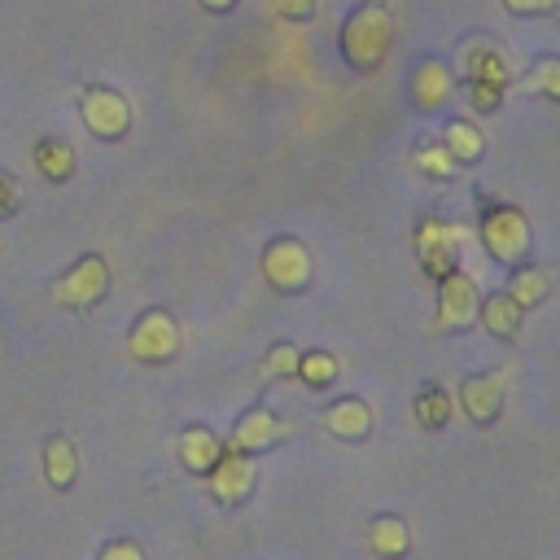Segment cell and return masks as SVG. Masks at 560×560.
<instances>
[{"label":"cell","mask_w":560,"mask_h":560,"mask_svg":"<svg viewBox=\"0 0 560 560\" xmlns=\"http://www.w3.org/2000/svg\"><path fill=\"white\" fill-rule=\"evenodd\" d=\"M368 547L376 560H402L411 551V525L394 512H376L368 521Z\"/></svg>","instance_id":"obj_16"},{"label":"cell","mask_w":560,"mask_h":560,"mask_svg":"<svg viewBox=\"0 0 560 560\" xmlns=\"http://www.w3.org/2000/svg\"><path fill=\"white\" fill-rule=\"evenodd\" d=\"M455 92V70L442 61V57H420L411 66V79H407V96L420 114H438Z\"/></svg>","instance_id":"obj_13"},{"label":"cell","mask_w":560,"mask_h":560,"mask_svg":"<svg viewBox=\"0 0 560 560\" xmlns=\"http://www.w3.org/2000/svg\"><path fill=\"white\" fill-rule=\"evenodd\" d=\"M18 210V184H13V175L0 166V219H9Z\"/></svg>","instance_id":"obj_31"},{"label":"cell","mask_w":560,"mask_h":560,"mask_svg":"<svg viewBox=\"0 0 560 560\" xmlns=\"http://www.w3.org/2000/svg\"><path fill=\"white\" fill-rule=\"evenodd\" d=\"M79 477V451H74V438L70 433H52L44 442V481L52 490H70Z\"/></svg>","instance_id":"obj_18"},{"label":"cell","mask_w":560,"mask_h":560,"mask_svg":"<svg viewBox=\"0 0 560 560\" xmlns=\"http://www.w3.org/2000/svg\"><path fill=\"white\" fill-rule=\"evenodd\" d=\"M280 438H284V420L271 407L254 402V407H245L236 416V424H232V433H228L223 446L228 451H241V455H258V451H271Z\"/></svg>","instance_id":"obj_12"},{"label":"cell","mask_w":560,"mask_h":560,"mask_svg":"<svg viewBox=\"0 0 560 560\" xmlns=\"http://www.w3.org/2000/svg\"><path fill=\"white\" fill-rule=\"evenodd\" d=\"M206 486H210V499L219 508H241L254 486H258V459L254 455H241V451H228L214 459V468L206 472Z\"/></svg>","instance_id":"obj_7"},{"label":"cell","mask_w":560,"mask_h":560,"mask_svg":"<svg viewBox=\"0 0 560 560\" xmlns=\"http://www.w3.org/2000/svg\"><path fill=\"white\" fill-rule=\"evenodd\" d=\"M503 92L508 88H499V83H464V96H468V105L477 114H494L503 105Z\"/></svg>","instance_id":"obj_27"},{"label":"cell","mask_w":560,"mask_h":560,"mask_svg":"<svg viewBox=\"0 0 560 560\" xmlns=\"http://www.w3.org/2000/svg\"><path fill=\"white\" fill-rule=\"evenodd\" d=\"M337 48L346 57L350 70L359 74H376L389 52H394V13L385 0H363L346 13L341 31H337Z\"/></svg>","instance_id":"obj_1"},{"label":"cell","mask_w":560,"mask_h":560,"mask_svg":"<svg viewBox=\"0 0 560 560\" xmlns=\"http://www.w3.org/2000/svg\"><path fill=\"white\" fill-rule=\"evenodd\" d=\"M481 245L494 262L503 267H521L529 258V245H534V232H529V219L525 210L516 206H486L481 210Z\"/></svg>","instance_id":"obj_2"},{"label":"cell","mask_w":560,"mask_h":560,"mask_svg":"<svg viewBox=\"0 0 560 560\" xmlns=\"http://www.w3.org/2000/svg\"><path fill=\"white\" fill-rule=\"evenodd\" d=\"M175 455L192 477H206L214 468V459L223 455V438L210 424H184L175 433Z\"/></svg>","instance_id":"obj_15"},{"label":"cell","mask_w":560,"mask_h":560,"mask_svg":"<svg viewBox=\"0 0 560 560\" xmlns=\"http://www.w3.org/2000/svg\"><path fill=\"white\" fill-rule=\"evenodd\" d=\"M525 88L538 92V96H547V101H560V57L556 52L534 57L529 70H525Z\"/></svg>","instance_id":"obj_24"},{"label":"cell","mask_w":560,"mask_h":560,"mask_svg":"<svg viewBox=\"0 0 560 560\" xmlns=\"http://www.w3.org/2000/svg\"><path fill=\"white\" fill-rule=\"evenodd\" d=\"M52 302H61L66 311H92L105 293H109V262L101 254H83L74 258L57 280H52Z\"/></svg>","instance_id":"obj_4"},{"label":"cell","mask_w":560,"mask_h":560,"mask_svg":"<svg viewBox=\"0 0 560 560\" xmlns=\"http://www.w3.org/2000/svg\"><path fill=\"white\" fill-rule=\"evenodd\" d=\"M442 149L451 153L455 166H472V162L486 158V136H481V127L472 118H451L442 127Z\"/></svg>","instance_id":"obj_19"},{"label":"cell","mask_w":560,"mask_h":560,"mask_svg":"<svg viewBox=\"0 0 560 560\" xmlns=\"http://www.w3.org/2000/svg\"><path fill=\"white\" fill-rule=\"evenodd\" d=\"M411 162H416V171H420V175H429V179H451V175H455V162H451V153L442 149V140L420 144Z\"/></svg>","instance_id":"obj_26"},{"label":"cell","mask_w":560,"mask_h":560,"mask_svg":"<svg viewBox=\"0 0 560 560\" xmlns=\"http://www.w3.org/2000/svg\"><path fill=\"white\" fill-rule=\"evenodd\" d=\"M79 118L96 140H122L131 131V101L118 88L92 83L79 92Z\"/></svg>","instance_id":"obj_6"},{"label":"cell","mask_w":560,"mask_h":560,"mask_svg":"<svg viewBox=\"0 0 560 560\" xmlns=\"http://www.w3.org/2000/svg\"><path fill=\"white\" fill-rule=\"evenodd\" d=\"M508 372H468L459 381V411L472 420V424H494L499 411H503V394H508Z\"/></svg>","instance_id":"obj_11"},{"label":"cell","mask_w":560,"mask_h":560,"mask_svg":"<svg viewBox=\"0 0 560 560\" xmlns=\"http://www.w3.org/2000/svg\"><path fill=\"white\" fill-rule=\"evenodd\" d=\"M258 267H262V280L276 293H302L315 276V258H311L306 241H298V236H271L262 245Z\"/></svg>","instance_id":"obj_3"},{"label":"cell","mask_w":560,"mask_h":560,"mask_svg":"<svg viewBox=\"0 0 560 560\" xmlns=\"http://www.w3.org/2000/svg\"><path fill=\"white\" fill-rule=\"evenodd\" d=\"M503 9L512 18H542V13H560V0H503Z\"/></svg>","instance_id":"obj_28"},{"label":"cell","mask_w":560,"mask_h":560,"mask_svg":"<svg viewBox=\"0 0 560 560\" xmlns=\"http://www.w3.org/2000/svg\"><path fill=\"white\" fill-rule=\"evenodd\" d=\"M477 306H481V293L472 284L468 271H446L438 280V328L442 332H464L477 324Z\"/></svg>","instance_id":"obj_10"},{"label":"cell","mask_w":560,"mask_h":560,"mask_svg":"<svg viewBox=\"0 0 560 560\" xmlns=\"http://www.w3.org/2000/svg\"><path fill=\"white\" fill-rule=\"evenodd\" d=\"M411 416L420 420V429H429V433H438V429H446L451 424V416H455V398H451V389L446 385H420V394H416V402H411Z\"/></svg>","instance_id":"obj_20"},{"label":"cell","mask_w":560,"mask_h":560,"mask_svg":"<svg viewBox=\"0 0 560 560\" xmlns=\"http://www.w3.org/2000/svg\"><path fill=\"white\" fill-rule=\"evenodd\" d=\"M315 4H319V0H271V9H276L280 18H289V22L315 18Z\"/></svg>","instance_id":"obj_30"},{"label":"cell","mask_w":560,"mask_h":560,"mask_svg":"<svg viewBox=\"0 0 560 560\" xmlns=\"http://www.w3.org/2000/svg\"><path fill=\"white\" fill-rule=\"evenodd\" d=\"M521 311H529V306H538L547 293H551V271L547 267H534V262H521V267H512V280H508V289H503Z\"/></svg>","instance_id":"obj_22"},{"label":"cell","mask_w":560,"mask_h":560,"mask_svg":"<svg viewBox=\"0 0 560 560\" xmlns=\"http://www.w3.org/2000/svg\"><path fill=\"white\" fill-rule=\"evenodd\" d=\"M319 424L337 438V442H363L372 433V407L359 398V394H346L337 402H328L319 411Z\"/></svg>","instance_id":"obj_14"},{"label":"cell","mask_w":560,"mask_h":560,"mask_svg":"<svg viewBox=\"0 0 560 560\" xmlns=\"http://www.w3.org/2000/svg\"><path fill=\"white\" fill-rule=\"evenodd\" d=\"M197 4H201L206 13H228V9L236 4V0H197Z\"/></svg>","instance_id":"obj_32"},{"label":"cell","mask_w":560,"mask_h":560,"mask_svg":"<svg viewBox=\"0 0 560 560\" xmlns=\"http://www.w3.org/2000/svg\"><path fill=\"white\" fill-rule=\"evenodd\" d=\"M31 162H35V171L44 175V179H52V184H61V179H70L74 175V144L70 140H57V136H48V140H39L35 149H31Z\"/></svg>","instance_id":"obj_21"},{"label":"cell","mask_w":560,"mask_h":560,"mask_svg":"<svg viewBox=\"0 0 560 560\" xmlns=\"http://www.w3.org/2000/svg\"><path fill=\"white\" fill-rule=\"evenodd\" d=\"M459 245H464V228L442 223V219H420V228H416V258H420V267L433 280H442L446 271L459 267Z\"/></svg>","instance_id":"obj_9"},{"label":"cell","mask_w":560,"mask_h":560,"mask_svg":"<svg viewBox=\"0 0 560 560\" xmlns=\"http://www.w3.org/2000/svg\"><path fill=\"white\" fill-rule=\"evenodd\" d=\"M477 324H481L490 337L512 341V337L521 332V324H525V311L499 289V293H486V298H481V306H477Z\"/></svg>","instance_id":"obj_17"},{"label":"cell","mask_w":560,"mask_h":560,"mask_svg":"<svg viewBox=\"0 0 560 560\" xmlns=\"http://www.w3.org/2000/svg\"><path fill=\"white\" fill-rule=\"evenodd\" d=\"M96 560H144V551H140V542H131V538H109V542L96 551Z\"/></svg>","instance_id":"obj_29"},{"label":"cell","mask_w":560,"mask_h":560,"mask_svg":"<svg viewBox=\"0 0 560 560\" xmlns=\"http://www.w3.org/2000/svg\"><path fill=\"white\" fill-rule=\"evenodd\" d=\"M298 346L293 341H276L267 354H262V363H258V376L262 381H284V376H298Z\"/></svg>","instance_id":"obj_25"},{"label":"cell","mask_w":560,"mask_h":560,"mask_svg":"<svg viewBox=\"0 0 560 560\" xmlns=\"http://www.w3.org/2000/svg\"><path fill=\"white\" fill-rule=\"evenodd\" d=\"M298 376H302L306 389H328V385H337L341 363H337V354H328V350H302V354H298Z\"/></svg>","instance_id":"obj_23"},{"label":"cell","mask_w":560,"mask_h":560,"mask_svg":"<svg viewBox=\"0 0 560 560\" xmlns=\"http://www.w3.org/2000/svg\"><path fill=\"white\" fill-rule=\"evenodd\" d=\"M127 354L136 363H171L179 354V319L166 306L140 311V319L127 332Z\"/></svg>","instance_id":"obj_5"},{"label":"cell","mask_w":560,"mask_h":560,"mask_svg":"<svg viewBox=\"0 0 560 560\" xmlns=\"http://www.w3.org/2000/svg\"><path fill=\"white\" fill-rule=\"evenodd\" d=\"M455 74L464 83H499V88H508L512 83V61L490 35H468L455 48Z\"/></svg>","instance_id":"obj_8"}]
</instances>
